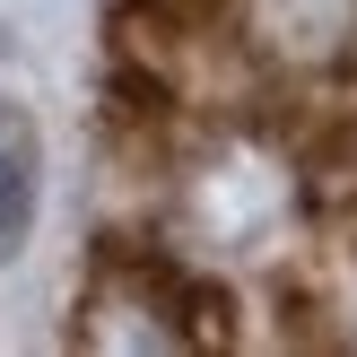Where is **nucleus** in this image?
<instances>
[{"instance_id": "f257e3e1", "label": "nucleus", "mask_w": 357, "mask_h": 357, "mask_svg": "<svg viewBox=\"0 0 357 357\" xmlns=\"http://www.w3.org/2000/svg\"><path fill=\"white\" fill-rule=\"evenodd\" d=\"M218 314V288L183 271L166 253H105L87 271V296H79V349H192V340H227Z\"/></svg>"}, {"instance_id": "f03ea898", "label": "nucleus", "mask_w": 357, "mask_h": 357, "mask_svg": "<svg viewBox=\"0 0 357 357\" xmlns=\"http://www.w3.org/2000/svg\"><path fill=\"white\" fill-rule=\"evenodd\" d=\"M35 201H44V139L26 114H0V261L35 236Z\"/></svg>"}]
</instances>
